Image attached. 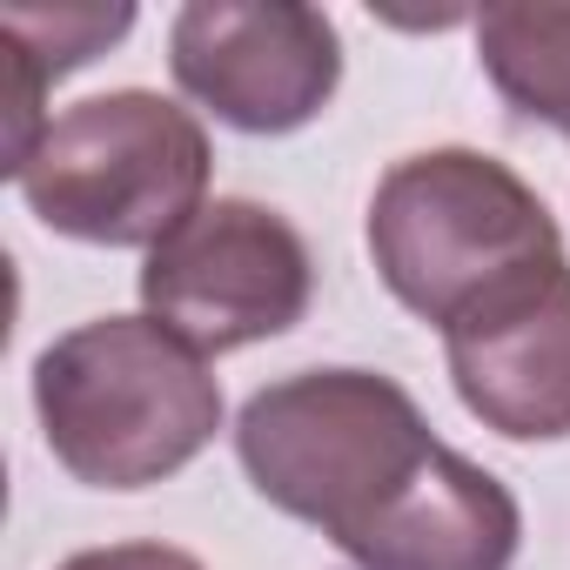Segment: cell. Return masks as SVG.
<instances>
[{
    "label": "cell",
    "instance_id": "obj_1",
    "mask_svg": "<svg viewBox=\"0 0 570 570\" xmlns=\"http://www.w3.org/2000/svg\"><path fill=\"white\" fill-rule=\"evenodd\" d=\"M235 450L275 510L316 523L363 570H510L523 543L517 497L376 370H303L255 390Z\"/></svg>",
    "mask_w": 570,
    "mask_h": 570
},
{
    "label": "cell",
    "instance_id": "obj_2",
    "mask_svg": "<svg viewBox=\"0 0 570 570\" xmlns=\"http://www.w3.org/2000/svg\"><path fill=\"white\" fill-rule=\"evenodd\" d=\"M35 410L75 483L148 490L215 443L222 383L155 316H95L41 350Z\"/></svg>",
    "mask_w": 570,
    "mask_h": 570
},
{
    "label": "cell",
    "instance_id": "obj_3",
    "mask_svg": "<svg viewBox=\"0 0 570 570\" xmlns=\"http://www.w3.org/2000/svg\"><path fill=\"white\" fill-rule=\"evenodd\" d=\"M370 255L383 289L450 330L490 289L563 262V235L537 188L476 148H430L396 161L370 195Z\"/></svg>",
    "mask_w": 570,
    "mask_h": 570
},
{
    "label": "cell",
    "instance_id": "obj_4",
    "mask_svg": "<svg viewBox=\"0 0 570 570\" xmlns=\"http://www.w3.org/2000/svg\"><path fill=\"white\" fill-rule=\"evenodd\" d=\"M14 181L55 235L161 248L208 208V135L168 95L115 88L55 115Z\"/></svg>",
    "mask_w": 570,
    "mask_h": 570
},
{
    "label": "cell",
    "instance_id": "obj_5",
    "mask_svg": "<svg viewBox=\"0 0 570 570\" xmlns=\"http://www.w3.org/2000/svg\"><path fill=\"white\" fill-rule=\"evenodd\" d=\"M309 289H316V262L296 222L242 195L208 202L141 262L148 316L168 336H181L195 356H228L296 330Z\"/></svg>",
    "mask_w": 570,
    "mask_h": 570
},
{
    "label": "cell",
    "instance_id": "obj_6",
    "mask_svg": "<svg viewBox=\"0 0 570 570\" xmlns=\"http://www.w3.org/2000/svg\"><path fill=\"white\" fill-rule=\"evenodd\" d=\"M168 68L215 121L242 135H289L330 108L343 81V41L330 14L296 0H195L168 28Z\"/></svg>",
    "mask_w": 570,
    "mask_h": 570
},
{
    "label": "cell",
    "instance_id": "obj_7",
    "mask_svg": "<svg viewBox=\"0 0 570 570\" xmlns=\"http://www.w3.org/2000/svg\"><path fill=\"white\" fill-rule=\"evenodd\" d=\"M463 410L510 443L570 436V262H543L443 330Z\"/></svg>",
    "mask_w": 570,
    "mask_h": 570
},
{
    "label": "cell",
    "instance_id": "obj_8",
    "mask_svg": "<svg viewBox=\"0 0 570 570\" xmlns=\"http://www.w3.org/2000/svg\"><path fill=\"white\" fill-rule=\"evenodd\" d=\"M135 28V8H0V61H8V175L41 148L48 81L88 68Z\"/></svg>",
    "mask_w": 570,
    "mask_h": 570
},
{
    "label": "cell",
    "instance_id": "obj_9",
    "mask_svg": "<svg viewBox=\"0 0 570 570\" xmlns=\"http://www.w3.org/2000/svg\"><path fill=\"white\" fill-rule=\"evenodd\" d=\"M476 61L523 121H550L570 135V8L563 0L476 14Z\"/></svg>",
    "mask_w": 570,
    "mask_h": 570
},
{
    "label": "cell",
    "instance_id": "obj_10",
    "mask_svg": "<svg viewBox=\"0 0 570 570\" xmlns=\"http://www.w3.org/2000/svg\"><path fill=\"white\" fill-rule=\"evenodd\" d=\"M61 570H202L188 550L175 543H108V550H81Z\"/></svg>",
    "mask_w": 570,
    "mask_h": 570
}]
</instances>
